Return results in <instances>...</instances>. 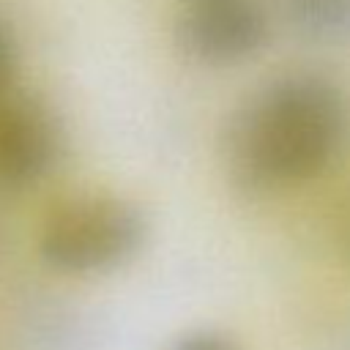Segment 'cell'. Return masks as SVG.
<instances>
[{
  "mask_svg": "<svg viewBox=\"0 0 350 350\" xmlns=\"http://www.w3.org/2000/svg\"><path fill=\"white\" fill-rule=\"evenodd\" d=\"M350 137L345 90L320 71H284L232 109L221 137L224 167L243 191H273L328 170Z\"/></svg>",
  "mask_w": 350,
  "mask_h": 350,
  "instance_id": "6da1fadb",
  "label": "cell"
},
{
  "mask_svg": "<svg viewBox=\"0 0 350 350\" xmlns=\"http://www.w3.org/2000/svg\"><path fill=\"white\" fill-rule=\"evenodd\" d=\"M148 235L145 211L107 189L55 202L38 230L41 260L60 273H101L131 260Z\"/></svg>",
  "mask_w": 350,
  "mask_h": 350,
  "instance_id": "7a4b0ae2",
  "label": "cell"
},
{
  "mask_svg": "<svg viewBox=\"0 0 350 350\" xmlns=\"http://www.w3.org/2000/svg\"><path fill=\"white\" fill-rule=\"evenodd\" d=\"M63 148L55 109L19 88L0 93V189H30L46 178Z\"/></svg>",
  "mask_w": 350,
  "mask_h": 350,
  "instance_id": "3957f363",
  "label": "cell"
},
{
  "mask_svg": "<svg viewBox=\"0 0 350 350\" xmlns=\"http://www.w3.org/2000/svg\"><path fill=\"white\" fill-rule=\"evenodd\" d=\"M178 49L208 66L254 55L268 38V16L254 0H186L172 27Z\"/></svg>",
  "mask_w": 350,
  "mask_h": 350,
  "instance_id": "277c9868",
  "label": "cell"
},
{
  "mask_svg": "<svg viewBox=\"0 0 350 350\" xmlns=\"http://www.w3.org/2000/svg\"><path fill=\"white\" fill-rule=\"evenodd\" d=\"M293 27L312 41L350 38V0H284Z\"/></svg>",
  "mask_w": 350,
  "mask_h": 350,
  "instance_id": "5b68a950",
  "label": "cell"
},
{
  "mask_svg": "<svg viewBox=\"0 0 350 350\" xmlns=\"http://www.w3.org/2000/svg\"><path fill=\"white\" fill-rule=\"evenodd\" d=\"M170 350H241L235 339L219 331H191L170 345Z\"/></svg>",
  "mask_w": 350,
  "mask_h": 350,
  "instance_id": "8992f818",
  "label": "cell"
},
{
  "mask_svg": "<svg viewBox=\"0 0 350 350\" xmlns=\"http://www.w3.org/2000/svg\"><path fill=\"white\" fill-rule=\"evenodd\" d=\"M14 68H16V44L11 30L0 22V93L11 88Z\"/></svg>",
  "mask_w": 350,
  "mask_h": 350,
  "instance_id": "52a82bcc",
  "label": "cell"
}]
</instances>
